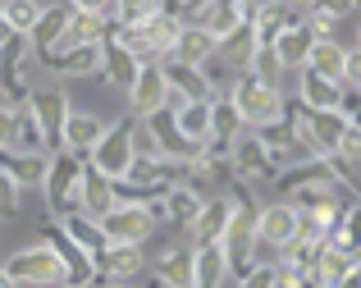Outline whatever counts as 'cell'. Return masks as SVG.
<instances>
[{"label": "cell", "instance_id": "obj_8", "mask_svg": "<svg viewBox=\"0 0 361 288\" xmlns=\"http://www.w3.org/2000/svg\"><path fill=\"white\" fill-rule=\"evenodd\" d=\"M97 224H101V238H106V243H123V247H142L156 234V224L147 220L142 206H110Z\"/></svg>", "mask_w": 361, "mask_h": 288}, {"label": "cell", "instance_id": "obj_35", "mask_svg": "<svg viewBox=\"0 0 361 288\" xmlns=\"http://www.w3.org/2000/svg\"><path fill=\"white\" fill-rule=\"evenodd\" d=\"M243 73H247V78H256V83H265V88H279V78H283V69H279V60H274L270 46H256Z\"/></svg>", "mask_w": 361, "mask_h": 288}, {"label": "cell", "instance_id": "obj_15", "mask_svg": "<svg viewBox=\"0 0 361 288\" xmlns=\"http://www.w3.org/2000/svg\"><path fill=\"white\" fill-rule=\"evenodd\" d=\"M101 133H106V124H101L97 114L69 110V119H64V128H60V151H69V156H82V160H87V151L101 142Z\"/></svg>", "mask_w": 361, "mask_h": 288}, {"label": "cell", "instance_id": "obj_24", "mask_svg": "<svg viewBox=\"0 0 361 288\" xmlns=\"http://www.w3.org/2000/svg\"><path fill=\"white\" fill-rule=\"evenodd\" d=\"M311 46H316V37L307 32V28H288V32H279L270 42V51H274V60H279V69L288 73V69H307V55H311Z\"/></svg>", "mask_w": 361, "mask_h": 288}, {"label": "cell", "instance_id": "obj_14", "mask_svg": "<svg viewBox=\"0 0 361 288\" xmlns=\"http://www.w3.org/2000/svg\"><path fill=\"white\" fill-rule=\"evenodd\" d=\"M51 73L60 78H101V42L92 46H69V51H46L37 55Z\"/></svg>", "mask_w": 361, "mask_h": 288}, {"label": "cell", "instance_id": "obj_2", "mask_svg": "<svg viewBox=\"0 0 361 288\" xmlns=\"http://www.w3.org/2000/svg\"><path fill=\"white\" fill-rule=\"evenodd\" d=\"M82 156H69V151H51L46 156V174H42V192H46V210L55 220L78 210V184H82Z\"/></svg>", "mask_w": 361, "mask_h": 288}, {"label": "cell", "instance_id": "obj_5", "mask_svg": "<svg viewBox=\"0 0 361 288\" xmlns=\"http://www.w3.org/2000/svg\"><path fill=\"white\" fill-rule=\"evenodd\" d=\"M229 165H233V179L247 184V188H252V184H274V179H279V160L270 156V147H265L252 128H243L238 138H233Z\"/></svg>", "mask_w": 361, "mask_h": 288}, {"label": "cell", "instance_id": "obj_39", "mask_svg": "<svg viewBox=\"0 0 361 288\" xmlns=\"http://www.w3.org/2000/svg\"><path fill=\"white\" fill-rule=\"evenodd\" d=\"M18 192L23 188H14L5 174H0V220H9V215H18Z\"/></svg>", "mask_w": 361, "mask_h": 288}, {"label": "cell", "instance_id": "obj_26", "mask_svg": "<svg viewBox=\"0 0 361 288\" xmlns=\"http://www.w3.org/2000/svg\"><path fill=\"white\" fill-rule=\"evenodd\" d=\"M307 69L311 73H320V78H329V83H343V69H348V46L343 42H316L311 46V55H307Z\"/></svg>", "mask_w": 361, "mask_h": 288}, {"label": "cell", "instance_id": "obj_4", "mask_svg": "<svg viewBox=\"0 0 361 288\" xmlns=\"http://www.w3.org/2000/svg\"><path fill=\"white\" fill-rule=\"evenodd\" d=\"M5 280L14 284V288H60L64 284V270H60V261H55L51 252H46L42 243H32V247H18L14 256H9L5 265Z\"/></svg>", "mask_w": 361, "mask_h": 288}, {"label": "cell", "instance_id": "obj_32", "mask_svg": "<svg viewBox=\"0 0 361 288\" xmlns=\"http://www.w3.org/2000/svg\"><path fill=\"white\" fill-rule=\"evenodd\" d=\"M9 151H18V156H46V138L42 128H37L32 110H14V138H9Z\"/></svg>", "mask_w": 361, "mask_h": 288}, {"label": "cell", "instance_id": "obj_19", "mask_svg": "<svg viewBox=\"0 0 361 288\" xmlns=\"http://www.w3.org/2000/svg\"><path fill=\"white\" fill-rule=\"evenodd\" d=\"M137 69L142 64L133 60L128 51H123V46L115 42V37H101V78L110 83V88H119V92H128L133 88V78H137Z\"/></svg>", "mask_w": 361, "mask_h": 288}, {"label": "cell", "instance_id": "obj_23", "mask_svg": "<svg viewBox=\"0 0 361 288\" xmlns=\"http://www.w3.org/2000/svg\"><path fill=\"white\" fill-rule=\"evenodd\" d=\"M64 23H69V5H42V14H37V23L27 28V46H32V55H46L55 42H60Z\"/></svg>", "mask_w": 361, "mask_h": 288}, {"label": "cell", "instance_id": "obj_25", "mask_svg": "<svg viewBox=\"0 0 361 288\" xmlns=\"http://www.w3.org/2000/svg\"><path fill=\"white\" fill-rule=\"evenodd\" d=\"M27 60H32V46H27V37H23V32H9L5 42H0V92L14 88V83H27V78H23Z\"/></svg>", "mask_w": 361, "mask_h": 288}, {"label": "cell", "instance_id": "obj_29", "mask_svg": "<svg viewBox=\"0 0 361 288\" xmlns=\"http://www.w3.org/2000/svg\"><path fill=\"white\" fill-rule=\"evenodd\" d=\"M174 128L183 133L188 142H197V147H202L206 133H211V101H183L174 110Z\"/></svg>", "mask_w": 361, "mask_h": 288}, {"label": "cell", "instance_id": "obj_3", "mask_svg": "<svg viewBox=\"0 0 361 288\" xmlns=\"http://www.w3.org/2000/svg\"><path fill=\"white\" fill-rule=\"evenodd\" d=\"M133 128H137L133 114L106 124L101 142L87 151V165L97 169V174H106V179H123V174H128V165H133Z\"/></svg>", "mask_w": 361, "mask_h": 288}, {"label": "cell", "instance_id": "obj_38", "mask_svg": "<svg viewBox=\"0 0 361 288\" xmlns=\"http://www.w3.org/2000/svg\"><path fill=\"white\" fill-rule=\"evenodd\" d=\"M233 284H238V288H274V265H270V261H256L252 270L238 275Z\"/></svg>", "mask_w": 361, "mask_h": 288}, {"label": "cell", "instance_id": "obj_16", "mask_svg": "<svg viewBox=\"0 0 361 288\" xmlns=\"http://www.w3.org/2000/svg\"><path fill=\"white\" fill-rule=\"evenodd\" d=\"M160 73H165L169 96H178V101H211V96H215V88L206 83V73H202V69H192V64L160 60Z\"/></svg>", "mask_w": 361, "mask_h": 288}, {"label": "cell", "instance_id": "obj_21", "mask_svg": "<svg viewBox=\"0 0 361 288\" xmlns=\"http://www.w3.org/2000/svg\"><path fill=\"white\" fill-rule=\"evenodd\" d=\"M338 96H343V83H329L311 69H298V105H307V110H338Z\"/></svg>", "mask_w": 361, "mask_h": 288}, {"label": "cell", "instance_id": "obj_17", "mask_svg": "<svg viewBox=\"0 0 361 288\" xmlns=\"http://www.w3.org/2000/svg\"><path fill=\"white\" fill-rule=\"evenodd\" d=\"M224 229H229V197H206L197 220L188 224V238H192V247H206V243H220Z\"/></svg>", "mask_w": 361, "mask_h": 288}, {"label": "cell", "instance_id": "obj_18", "mask_svg": "<svg viewBox=\"0 0 361 288\" xmlns=\"http://www.w3.org/2000/svg\"><path fill=\"white\" fill-rule=\"evenodd\" d=\"M211 55H215V37H211V32H202L197 23H183L165 60H174V64H192V69H202V64L211 60Z\"/></svg>", "mask_w": 361, "mask_h": 288}, {"label": "cell", "instance_id": "obj_1", "mask_svg": "<svg viewBox=\"0 0 361 288\" xmlns=\"http://www.w3.org/2000/svg\"><path fill=\"white\" fill-rule=\"evenodd\" d=\"M224 101L238 110L243 128H265V124H274L283 114V105H288L279 88H265V83L247 78V73H238V78L229 83V96H224Z\"/></svg>", "mask_w": 361, "mask_h": 288}, {"label": "cell", "instance_id": "obj_30", "mask_svg": "<svg viewBox=\"0 0 361 288\" xmlns=\"http://www.w3.org/2000/svg\"><path fill=\"white\" fill-rule=\"evenodd\" d=\"M101 37H106V23H101V18H92V14H73V9H69V23H64L60 42H55L51 51H69V46H92V42H101Z\"/></svg>", "mask_w": 361, "mask_h": 288}, {"label": "cell", "instance_id": "obj_34", "mask_svg": "<svg viewBox=\"0 0 361 288\" xmlns=\"http://www.w3.org/2000/svg\"><path fill=\"white\" fill-rule=\"evenodd\" d=\"M37 14H42V0H0V18H5L9 32H23L37 23Z\"/></svg>", "mask_w": 361, "mask_h": 288}, {"label": "cell", "instance_id": "obj_37", "mask_svg": "<svg viewBox=\"0 0 361 288\" xmlns=\"http://www.w3.org/2000/svg\"><path fill=\"white\" fill-rule=\"evenodd\" d=\"M73 14H92L101 23H115V0H64Z\"/></svg>", "mask_w": 361, "mask_h": 288}, {"label": "cell", "instance_id": "obj_42", "mask_svg": "<svg viewBox=\"0 0 361 288\" xmlns=\"http://www.w3.org/2000/svg\"><path fill=\"white\" fill-rule=\"evenodd\" d=\"M92 288H123V284H101V280H92Z\"/></svg>", "mask_w": 361, "mask_h": 288}, {"label": "cell", "instance_id": "obj_10", "mask_svg": "<svg viewBox=\"0 0 361 288\" xmlns=\"http://www.w3.org/2000/svg\"><path fill=\"white\" fill-rule=\"evenodd\" d=\"M27 110H32L37 128H42V138H46V156H51V151H60V128H64V119H69V110H73V105H69V96H64L60 88L32 92Z\"/></svg>", "mask_w": 361, "mask_h": 288}, {"label": "cell", "instance_id": "obj_27", "mask_svg": "<svg viewBox=\"0 0 361 288\" xmlns=\"http://www.w3.org/2000/svg\"><path fill=\"white\" fill-rule=\"evenodd\" d=\"M202 201H206V192H197V188H188V184H169L165 188V215H169V224L188 229L197 220V210H202Z\"/></svg>", "mask_w": 361, "mask_h": 288}, {"label": "cell", "instance_id": "obj_11", "mask_svg": "<svg viewBox=\"0 0 361 288\" xmlns=\"http://www.w3.org/2000/svg\"><path fill=\"white\" fill-rule=\"evenodd\" d=\"M123 96H128L133 119H151L156 110H165V105H169V88H165V73H160V64H142L137 78H133V88L123 92Z\"/></svg>", "mask_w": 361, "mask_h": 288}, {"label": "cell", "instance_id": "obj_12", "mask_svg": "<svg viewBox=\"0 0 361 288\" xmlns=\"http://www.w3.org/2000/svg\"><path fill=\"white\" fill-rule=\"evenodd\" d=\"M298 238V210L288 201H270V206L256 210V247H288Z\"/></svg>", "mask_w": 361, "mask_h": 288}, {"label": "cell", "instance_id": "obj_31", "mask_svg": "<svg viewBox=\"0 0 361 288\" xmlns=\"http://www.w3.org/2000/svg\"><path fill=\"white\" fill-rule=\"evenodd\" d=\"M55 224H60L64 234H69V238H73V243H78V247H82L87 256L106 247V238H101V224H97L92 215H82V210H69V215H60Z\"/></svg>", "mask_w": 361, "mask_h": 288}, {"label": "cell", "instance_id": "obj_22", "mask_svg": "<svg viewBox=\"0 0 361 288\" xmlns=\"http://www.w3.org/2000/svg\"><path fill=\"white\" fill-rule=\"evenodd\" d=\"M224 284H229V265H224L220 243L192 247V284L188 288H224Z\"/></svg>", "mask_w": 361, "mask_h": 288}, {"label": "cell", "instance_id": "obj_13", "mask_svg": "<svg viewBox=\"0 0 361 288\" xmlns=\"http://www.w3.org/2000/svg\"><path fill=\"white\" fill-rule=\"evenodd\" d=\"M137 270H147V261H142V247L106 243L101 252H92V275H97L101 284H123V280H133Z\"/></svg>", "mask_w": 361, "mask_h": 288}, {"label": "cell", "instance_id": "obj_44", "mask_svg": "<svg viewBox=\"0 0 361 288\" xmlns=\"http://www.w3.org/2000/svg\"><path fill=\"white\" fill-rule=\"evenodd\" d=\"M0 288H14V284H9V280H5V270H0Z\"/></svg>", "mask_w": 361, "mask_h": 288}, {"label": "cell", "instance_id": "obj_20", "mask_svg": "<svg viewBox=\"0 0 361 288\" xmlns=\"http://www.w3.org/2000/svg\"><path fill=\"white\" fill-rule=\"evenodd\" d=\"M115 206V179L97 174L92 165H82V184H78V210L92 220H101L106 210Z\"/></svg>", "mask_w": 361, "mask_h": 288}, {"label": "cell", "instance_id": "obj_33", "mask_svg": "<svg viewBox=\"0 0 361 288\" xmlns=\"http://www.w3.org/2000/svg\"><path fill=\"white\" fill-rule=\"evenodd\" d=\"M361 270L357 265V256H348V252H334V247H320V261H316V288H334L343 275H353Z\"/></svg>", "mask_w": 361, "mask_h": 288}, {"label": "cell", "instance_id": "obj_43", "mask_svg": "<svg viewBox=\"0 0 361 288\" xmlns=\"http://www.w3.org/2000/svg\"><path fill=\"white\" fill-rule=\"evenodd\" d=\"M5 37H9V28H5V18H0V42H5Z\"/></svg>", "mask_w": 361, "mask_h": 288}, {"label": "cell", "instance_id": "obj_28", "mask_svg": "<svg viewBox=\"0 0 361 288\" xmlns=\"http://www.w3.org/2000/svg\"><path fill=\"white\" fill-rule=\"evenodd\" d=\"M151 270H156L165 284L188 288V284H192V247H160V256H156Z\"/></svg>", "mask_w": 361, "mask_h": 288}, {"label": "cell", "instance_id": "obj_7", "mask_svg": "<svg viewBox=\"0 0 361 288\" xmlns=\"http://www.w3.org/2000/svg\"><path fill=\"white\" fill-rule=\"evenodd\" d=\"M247 14H252V0H202L183 23H197L202 32H211L215 42H224L229 32H238L247 23Z\"/></svg>", "mask_w": 361, "mask_h": 288}, {"label": "cell", "instance_id": "obj_9", "mask_svg": "<svg viewBox=\"0 0 361 288\" xmlns=\"http://www.w3.org/2000/svg\"><path fill=\"white\" fill-rule=\"evenodd\" d=\"M302 23V5H288V0H261V5H252V14H247V28H252L256 46H270L279 32H288V28Z\"/></svg>", "mask_w": 361, "mask_h": 288}, {"label": "cell", "instance_id": "obj_41", "mask_svg": "<svg viewBox=\"0 0 361 288\" xmlns=\"http://www.w3.org/2000/svg\"><path fill=\"white\" fill-rule=\"evenodd\" d=\"M9 138H14V110L0 105V147H9Z\"/></svg>", "mask_w": 361, "mask_h": 288}, {"label": "cell", "instance_id": "obj_45", "mask_svg": "<svg viewBox=\"0 0 361 288\" xmlns=\"http://www.w3.org/2000/svg\"><path fill=\"white\" fill-rule=\"evenodd\" d=\"M60 288H69V284H60Z\"/></svg>", "mask_w": 361, "mask_h": 288}, {"label": "cell", "instance_id": "obj_36", "mask_svg": "<svg viewBox=\"0 0 361 288\" xmlns=\"http://www.w3.org/2000/svg\"><path fill=\"white\" fill-rule=\"evenodd\" d=\"M151 14H160V0H115V23H147Z\"/></svg>", "mask_w": 361, "mask_h": 288}, {"label": "cell", "instance_id": "obj_40", "mask_svg": "<svg viewBox=\"0 0 361 288\" xmlns=\"http://www.w3.org/2000/svg\"><path fill=\"white\" fill-rule=\"evenodd\" d=\"M307 5H311V9H325L329 18H338V23H343V18L357 9V0H307Z\"/></svg>", "mask_w": 361, "mask_h": 288}, {"label": "cell", "instance_id": "obj_6", "mask_svg": "<svg viewBox=\"0 0 361 288\" xmlns=\"http://www.w3.org/2000/svg\"><path fill=\"white\" fill-rule=\"evenodd\" d=\"M42 247L55 256V261H60V270H64V284H69V288H87L92 280H97V275H92V256L82 252V247L73 243V238L64 234V229L55 224V220L42 229Z\"/></svg>", "mask_w": 361, "mask_h": 288}]
</instances>
